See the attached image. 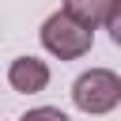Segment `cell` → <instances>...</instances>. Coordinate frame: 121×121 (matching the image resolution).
Wrapping results in <instances>:
<instances>
[{
  "instance_id": "1",
  "label": "cell",
  "mask_w": 121,
  "mask_h": 121,
  "mask_svg": "<svg viewBox=\"0 0 121 121\" xmlns=\"http://www.w3.org/2000/svg\"><path fill=\"white\" fill-rule=\"evenodd\" d=\"M42 45H45V53H53L60 60H79L83 53H91L95 30H87L83 23H76L68 11H53L42 23Z\"/></svg>"
},
{
  "instance_id": "2",
  "label": "cell",
  "mask_w": 121,
  "mask_h": 121,
  "mask_svg": "<svg viewBox=\"0 0 121 121\" xmlns=\"http://www.w3.org/2000/svg\"><path fill=\"white\" fill-rule=\"evenodd\" d=\"M72 102L83 113H110L121 106V76L110 68H91L72 83Z\"/></svg>"
},
{
  "instance_id": "3",
  "label": "cell",
  "mask_w": 121,
  "mask_h": 121,
  "mask_svg": "<svg viewBox=\"0 0 121 121\" xmlns=\"http://www.w3.org/2000/svg\"><path fill=\"white\" fill-rule=\"evenodd\" d=\"M8 83L19 95H38L49 87V64L42 57H15L8 68Z\"/></svg>"
},
{
  "instance_id": "4",
  "label": "cell",
  "mask_w": 121,
  "mask_h": 121,
  "mask_svg": "<svg viewBox=\"0 0 121 121\" xmlns=\"http://www.w3.org/2000/svg\"><path fill=\"white\" fill-rule=\"evenodd\" d=\"M113 4H117V0H64L60 11H68V15H72L76 23H83L87 30H98V26H106Z\"/></svg>"
},
{
  "instance_id": "5",
  "label": "cell",
  "mask_w": 121,
  "mask_h": 121,
  "mask_svg": "<svg viewBox=\"0 0 121 121\" xmlns=\"http://www.w3.org/2000/svg\"><path fill=\"white\" fill-rule=\"evenodd\" d=\"M19 121H72L64 110H57V106H38V110H26Z\"/></svg>"
},
{
  "instance_id": "6",
  "label": "cell",
  "mask_w": 121,
  "mask_h": 121,
  "mask_svg": "<svg viewBox=\"0 0 121 121\" xmlns=\"http://www.w3.org/2000/svg\"><path fill=\"white\" fill-rule=\"evenodd\" d=\"M106 30H110V38H113V45H121V0L113 4V11H110V19H106Z\"/></svg>"
}]
</instances>
